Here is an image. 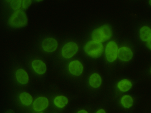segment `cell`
<instances>
[{"label": "cell", "instance_id": "6da1fadb", "mask_svg": "<svg viewBox=\"0 0 151 113\" xmlns=\"http://www.w3.org/2000/svg\"><path fill=\"white\" fill-rule=\"evenodd\" d=\"M113 34L111 26L106 24L95 29L91 33L92 40L103 43L110 40Z\"/></svg>", "mask_w": 151, "mask_h": 113}, {"label": "cell", "instance_id": "7a4b0ae2", "mask_svg": "<svg viewBox=\"0 0 151 113\" xmlns=\"http://www.w3.org/2000/svg\"><path fill=\"white\" fill-rule=\"evenodd\" d=\"M83 50L85 53L89 56L97 58L103 54L104 47L102 43L92 39L86 43L84 46Z\"/></svg>", "mask_w": 151, "mask_h": 113}, {"label": "cell", "instance_id": "3957f363", "mask_svg": "<svg viewBox=\"0 0 151 113\" xmlns=\"http://www.w3.org/2000/svg\"><path fill=\"white\" fill-rule=\"evenodd\" d=\"M28 19L24 11L19 9L15 11L10 16L8 24L11 27L19 28L26 26L28 24Z\"/></svg>", "mask_w": 151, "mask_h": 113}, {"label": "cell", "instance_id": "277c9868", "mask_svg": "<svg viewBox=\"0 0 151 113\" xmlns=\"http://www.w3.org/2000/svg\"><path fill=\"white\" fill-rule=\"evenodd\" d=\"M119 48L115 41L111 40L108 42L104 49L105 56L107 61L109 62L115 61L118 57Z\"/></svg>", "mask_w": 151, "mask_h": 113}, {"label": "cell", "instance_id": "5b68a950", "mask_svg": "<svg viewBox=\"0 0 151 113\" xmlns=\"http://www.w3.org/2000/svg\"><path fill=\"white\" fill-rule=\"evenodd\" d=\"M79 46L76 42L70 41L65 43L61 49V54L65 59H69L73 57L78 52Z\"/></svg>", "mask_w": 151, "mask_h": 113}, {"label": "cell", "instance_id": "8992f818", "mask_svg": "<svg viewBox=\"0 0 151 113\" xmlns=\"http://www.w3.org/2000/svg\"><path fill=\"white\" fill-rule=\"evenodd\" d=\"M58 44V42L56 39L52 37H47L42 41L41 47L44 51L52 53L56 50Z\"/></svg>", "mask_w": 151, "mask_h": 113}, {"label": "cell", "instance_id": "52a82bcc", "mask_svg": "<svg viewBox=\"0 0 151 113\" xmlns=\"http://www.w3.org/2000/svg\"><path fill=\"white\" fill-rule=\"evenodd\" d=\"M133 55L132 50L127 46H122L118 49V57L122 62H126L130 61L132 59Z\"/></svg>", "mask_w": 151, "mask_h": 113}, {"label": "cell", "instance_id": "ba28073f", "mask_svg": "<svg viewBox=\"0 0 151 113\" xmlns=\"http://www.w3.org/2000/svg\"><path fill=\"white\" fill-rule=\"evenodd\" d=\"M68 69L69 72L72 75L78 76L82 73L83 71V67L80 61L74 60L69 63Z\"/></svg>", "mask_w": 151, "mask_h": 113}, {"label": "cell", "instance_id": "9c48e42d", "mask_svg": "<svg viewBox=\"0 0 151 113\" xmlns=\"http://www.w3.org/2000/svg\"><path fill=\"white\" fill-rule=\"evenodd\" d=\"M49 104V101L44 96L39 97L34 101L33 104V108L36 112H40L45 109Z\"/></svg>", "mask_w": 151, "mask_h": 113}, {"label": "cell", "instance_id": "30bf717a", "mask_svg": "<svg viewBox=\"0 0 151 113\" xmlns=\"http://www.w3.org/2000/svg\"><path fill=\"white\" fill-rule=\"evenodd\" d=\"M32 67L34 71L37 74L42 75L45 74L47 69L45 63L41 60L36 59L31 63Z\"/></svg>", "mask_w": 151, "mask_h": 113}, {"label": "cell", "instance_id": "8fae6325", "mask_svg": "<svg viewBox=\"0 0 151 113\" xmlns=\"http://www.w3.org/2000/svg\"><path fill=\"white\" fill-rule=\"evenodd\" d=\"M15 76L17 81L21 84H26L29 82V75L27 72L23 69H17L15 72Z\"/></svg>", "mask_w": 151, "mask_h": 113}, {"label": "cell", "instance_id": "7c38bea8", "mask_svg": "<svg viewBox=\"0 0 151 113\" xmlns=\"http://www.w3.org/2000/svg\"><path fill=\"white\" fill-rule=\"evenodd\" d=\"M102 79L101 76L98 73H94L92 74L89 79V84L92 87L97 88L101 85Z\"/></svg>", "mask_w": 151, "mask_h": 113}, {"label": "cell", "instance_id": "4fadbf2b", "mask_svg": "<svg viewBox=\"0 0 151 113\" xmlns=\"http://www.w3.org/2000/svg\"><path fill=\"white\" fill-rule=\"evenodd\" d=\"M139 34L141 41L147 42L151 38V28L147 26H143L139 30Z\"/></svg>", "mask_w": 151, "mask_h": 113}, {"label": "cell", "instance_id": "5bb4252c", "mask_svg": "<svg viewBox=\"0 0 151 113\" xmlns=\"http://www.w3.org/2000/svg\"><path fill=\"white\" fill-rule=\"evenodd\" d=\"M132 84L131 82L127 79H123L119 81L117 83V86L121 92H125L129 91L132 88Z\"/></svg>", "mask_w": 151, "mask_h": 113}, {"label": "cell", "instance_id": "9a60e30c", "mask_svg": "<svg viewBox=\"0 0 151 113\" xmlns=\"http://www.w3.org/2000/svg\"><path fill=\"white\" fill-rule=\"evenodd\" d=\"M68 100L66 96L60 95L56 96L53 100V103L55 106L59 108H63L68 104Z\"/></svg>", "mask_w": 151, "mask_h": 113}, {"label": "cell", "instance_id": "2e32d148", "mask_svg": "<svg viewBox=\"0 0 151 113\" xmlns=\"http://www.w3.org/2000/svg\"><path fill=\"white\" fill-rule=\"evenodd\" d=\"M19 98L21 103L25 106L30 105L33 101L32 96L28 92H21L19 94Z\"/></svg>", "mask_w": 151, "mask_h": 113}, {"label": "cell", "instance_id": "e0dca14e", "mask_svg": "<svg viewBox=\"0 0 151 113\" xmlns=\"http://www.w3.org/2000/svg\"><path fill=\"white\" fill-rule=\"evenodd\" d=\"M120 103L124 108L129 109L132 106L133 104V99L132 96L130 95H125L121 97Z\"/></svg>", "mask_w": 151, "mask_h": 113}, {"label": "cell", "instance_id": "ac0fdd59", "mask_svg": "<svg viewBox=\"0 0 151 113\" xmlns=\"http://www.w3.org/2000/svg\"><path fill=\"white\" fill-rule=\"evenodd\" d=\"M22 0H12L10 2L11 9L16 11L20 9L22 6Z\"/></svg>", "mask_w": 151, "mask_h": 113}, {"label": "cell", "instance_id": "d6986e66", "mask_svg": "<svg viewBox=\"0 0 151 113\" xmlns=\"http://www.w3.org/2000/svg\"><path fill=\"white\" fill-rule=\"evenodd\" d=\"M32 0H22V7L24 10L27 9L31 5Z\"/></svg>", "mask_w": 151, "mask_h": 113}, {"label": "cell", "instance_id": "ffe728a7", "mask_svg": "<svg viewBox=\"0 0 151 113\" xmlns=\"http://www.w3.org/2000/svg\"><path fill=\"white\" fill-rule=\"evenodd\" d=\"M146 44L147 47L151 51V38L147 42Z\"/></svg>", "mask_w": 151, "mask_h": 113}, {"label": "cell", "instance_id": "44dd1931", "mask_svg": "<svg viewBox=\"0 0 151 113\" xmlns=\"http://www.w3.org/2000/svg\"><path fill=\"white\" fill-rule=\"evenodd\" d=\"M96 113H105V110L103 109H100L96 112Z\"/></svg>", "mask_w": 151, "mask_h": 113}, {"label": "cell", "instance_id": "7402d4cb", "mask_svg": "<svg viewBox=\"0 0 151 113\" xmlns=\"http://www.w3.org/2000/svg\"><path fill=\"white\" fill-rule=\"evenodd\" d=\"M77 112L78 113H87L88 112L86 110L81 109L78 110Z\"/></svg>", "mask_w": 151, "mask_h": 113}, {"label": "cell", "instance_id": "603a6c76", "mask_svg": "<svg viewBox=\"0 0 151 113\" xmlns=\"http://www.w3.org/2000/svg\"><path fill=\"white\" fill-rule=\"evenodd\" d=\"M37 2H41L42 1H43L44 0H35Z\"/></svg>", "mask_w": 151, "mask_h": 113}, {"label": "cell", "instance_id": "cb8c5ba5", "mask_svg": "<svg viewBox=\"0 0 151 113\" xmlns=\"http://www.w3.org/2000/svg\"><path fill=\"white\" fill-rule=\"evenodd\" d=\"M149 4L150 6H151V0H149Z\"/></svg>", "mask_w": 151, "mask_h": 113}, {"label": "cell", "instance_id": "d4e9b609", "mask_svg": "<svg viewBox=\"0 0 151 113\" xmlns=\"http://www.w3.org/2000/svg\"><path fill=\"white\" fill-rule=\"evenodd\" d=\"M6 2H10L12 0H5Z\"/></svg>", "mask_w": 151, "mask_h": 113}, {"label": "cell", "instance_id": "484cf974", "mask_svg": "<svg viewBox=\"0 0 151 113\" xmlns=\"http://www.w3.org/2000/svg\"><path fill=\"white\" fill-rule=\"evenodd\" d=\"M150 73H151V68H150Z\"/></svg>", "mask_w": 151, "mask_h": 113}]
</instances>
